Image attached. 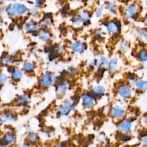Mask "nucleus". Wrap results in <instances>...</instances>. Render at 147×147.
<instances>
[{
    "instance_id": "9",
    "label": "nucleus",
    "mask_w": 147,
    "mask_h": 147,
    "mask_svg": "<svg viewBox=\"0 0 147 147\" xmlns=\"http://www.w3.org/2000/svg\"><path fill=\"white\" fill-rule=\"evenodd\" d=\"M15 15L21 16L25 14L27 11L26 7L21 3H13Z\"/></svg>"
},
{
    "instance_id": "36",
    "label": "nucleus",
    "mask_w": 147,
    "mask_h": 147,
    "mask_svg": "<svg viewBox=\"0 0 147 147\" xmlns=\"http://www.w3.org/2000/svg\"><path fill=\"white\" fill-rule=\"evenodd\" d=\"M36 1V4L37 6H40L43 3V0H35Z\"/></svg>"
},
{
    "instance_id": "15",
    "label": "nucleus",
    "mask_w": 147,
    "mask_h": 147,
    "mask_svg": "<svg viewBox=\"0 0 147 147\" xmlns=\"http://www.w3.org/2000/svg\"><path fill=\"white\" fill-rule=\"evenodd\" d=\"M24 29L27 32H33L37 29V25L33 21H30L25 24Z\"/></svg>"
},
{
    "instance_id": "18",
    "label": "nucleus",
    "mask_w": 147,
    "mask_h": 147,
    "mask_svg": "<svg viewBox=\"0 0 147 147\" xmlns=\"http://www.w3.org/2000/svg\"><path fill=\"white\" fill-rule=\"evenodd\" d=\"M109 67V71L111 73H114L117 71L118 65V60L116 59H113L110 60L108 64Z\"/></svg>"
},
{
    "instance_id": "4",
    "label": "nucleus",
    "mask_w": 147,
    "mask_h": 147,
    "mask_svg": "<svg viewBox=\"0 0 147 147\" xmlns=\"http://www.w3.org/2000/svg\"><path fill=\"white\" fill-rule=\"evenodd\" d=\"M8 71L10 73V78L13 81H19L22 78L23 72L22 70L20 68H14L13 66L9 65L8 68Z\"/></svg>"
},
{
    "instance_id": "26",
    "label": "nucleus",
    "mask_w": 147,
    "mask_h": 147,
    "mask_svg": "<svg viewBox=\"0 0 147 147\" xmlns=\"http://www.w3.org/2000/svg\"><path fill=\"white\" fill-rule=\"evenodd\" d=\"M90 16L88 12L83 11L80 14L79 19L80 20V21L86 22V21H87L90 19Z\"/></svg>"
},
{
    "instance_id": "5",
    "label": "nucleus",
    "mask_w": 147,
    "mask_h": 147,
    "mask_svg": "<svg viewBox=\"0 0 147 147\" xmlns=\"http://www.w3.org/2000/svg\"><path fill=\"white\" fill-rule=\"evenodd\" d=\"M118 92L121 97L125 99L130 98L132 94L131 88L129 86L125 85L121 86L118 90Z\"/></svg>"
},
{
    "instance_id": "30",
    "label": "nucleus",
    "mask_w": 147,
    "mask_h": 147,
    "mask_svg": "<svg viewBox=\"0 0 147 147\" xmlns=\"http://www.w3.org/2000/svg\"><path fill=\"white\" fill-rule=\"evenodd\" d=\"M128 48H129V45L126 42L122 41L120 42L119 45V49H120L121 51H127Z\"/></svg>"
},
{
    "instance_id": "23",
    "label": "nucleus",
    "mask_w": 147,
    "mask_h": 147,
    "mask_svg": "<svg viewBox=\"0 0 147 147\" xmlns=\"http://www.w3.org/2000/svg\"><path fill=\"white\" fill-rule=\"evenodd\" d=\"M0 63L4 65H10L12 63V59L10 56L6 55L0 59Z\"/></svg>"
},
{
    "instance_id": "34",
    "label": "nucleus",
    "mask_w": 147,
    "mask_h": 147,
    "mask_svg": "<svg viewBox=\"0 0 147 147\" xmlns=\"http://www.w3.org/2000/svg\"><path fill=\"white\" fill-rule=\"evenodd\" d=\"M72 24H73V25H74L75 26H79L80 25V21L79 19H78V20L73 21Z\"/></svg>"
},
{
    "instance_id": "8",
    "label": "nucleus",
    "mask_w": 147,
    "mask_h": 147,
    "mask_svg": "<svg viewBox=\"0 0 147 147\" xmlns=\"http://www.w3.org/2000/svg\"><path fill=\"white\" fill-rule=\"evenodd\" d=\"M83 104L87 107L92 106L95 102V98L93 95L90 94H84L81 96Z\"/></svg>"
},
{
    "instance_id": "19",
    "label": "nucleus",
    "mask_w": 147,
    "mask_h": 147,
    "mask_svg": "<svg viewBox=\"0 0 147 147\" xmlns=\"http://www.w3.org/2000/svg\"><path fill=\"white\" fill-rule=\"evenodd\" d=\"M9 80V76L4 72H0V87L4 86Z\"/></svg>"
},
{
    "instance_id": "32",
    "label": "nucleus",
    "mask_w": 147,
    "mask_h": 147,
    "mask_svg": "<svg viewBox=\"0 0 147 147\" xmlns=\"http://www.w3.org/2000/svg\"><path fill=\"white\" fill-rule=\"evenodd\" d=\"M103 7L102 6V7H100L98 10H97V11H96V14H95V16H96V17H100V16H101V14H102V11H103Z\"/></svg>"
},
{
    "instance_id": "13",
    "label": "nucleus",
    "mask_w": 147,
    "mask_h": 147,
    "mask_svg": "<svg viewBox=\"0 0 147 147\" xmlns=\"http://www.w3.org/2000/svg\"><path fill=\"white\" fill-rule=\"evenodd\" d=\"M68 86H69L68 83L67 82H63V83H61L60 84H59L57 87V88H56L57 94H58L59 95L64 94L67 90Z\"/></svg>"
},
{
    "instance_id": "25",
    "label": "nucleus",
    "mask_w": 147,
    "mask_h": 147,
    "mask_svg": "<svg viewBox=\"0 0 147 147\" xmlns=\"http://www.w3.org/2000/svg\"><path fill=\"white\" fill-rule=\"evenodd\" d=\"M146 29H136V33L137 34V36L141 38L146 40Z\"/></svg>"
},
{
    "instance_id": "33",
    "label": "nucleus",
    "mask_w": 147,
    "mask_h": 147,
    "mask_svg": "<svg viewBox=\"0 0 147 147\" xmlns=\"http://www.w3.org/2000/svg\"><path fill=\"white\" fill-rule=\"evenodd\" d=\"M67 72L68 73V74H69L70 75H74L75 74V71H74V69L72 68H69L67 70Z\"/></svg>"
},
{
    "instance_id": "2",
    "label": "nucleus",
    "mask_w": 147,
    "mask_h": 147,
    "mask_svg": "<svg viewBox=\"0 0 147 147\" xmlns=\"http://www.w3.org/2000/svg\"><path fill=\"white\" fill-rule=\"evenodd\" d=\"M16 140V136L11 132L6 133L2 138H0V146H4L11 145L15 143Z\"/></svg>"
},
{
    "instance_id": "12",
    "label": "nucleus",
    "mask_w": 147,
    "mask_h": 147,
    "mask_svg": "<svg viewBox=\"0 0 147 147\" xmlns=\"http://www.w3.org/2000/svg\"><path fill=\"white\" fill-rule=\"evenodd\" d=\"M71 49L74 52H81L85 49V45L80 42H75L72 44Z\"/></svg>"
},
{
    "instance_id": "10",
    "label": "nucleus",
    "mask_w": 147,
    "mask_h": 147,
    "mask_svg": "<svg viewBox=\"0 0 147 147\" xmlns=\"http://www.w3.org/2000/svg\"><path fill=\"white\" fill-rule=\"evenodd\" d=\"M125 111L124 109L119 106H115L111 109V114L113 116L117 118H122L125 115Z\"/></svg>"
},
{
    "instance_id": "16",
    "label": "nucleus",
    "mask_w": 147,
    "mask_h": 147,
    "mask_svg": "<svg viewBox=\"0 0 147 147\" xmlns=\"http://www.w3.org/2000/svg\"><path fill=\"white\" fill-rule=\"evenodd\" d=\"M92 91L93 92V93L96 95H103L105 91L106 90L105 88L102 86H95L92 87L91 88Z\"/></svg>"
},
{
    "instance_id": "24",
    "label": "nucleus",
    "mask_w": 147,
    "mask_h": 147,
    "mask_svg": "<svg viewBox=\"0 0 147 147\" xmlns=\"http://www.w3.org/2000/svg\"><path fill=\"white\" fill-rule=\"evenodd\" d=\"M137 6L135 5H131L127 7L126 10V14L129 16H132L137 12Z\"/></svg>"
},
{
    "instance_id": "31",
    "label": "nucleus",
    "mask_w": 147,
    "mask_h": 147,
    "mask_svg": "<svg viewBox=\"0 0 147 147\" xmlns=\"http://www.w3.org/2000/svg\"><path fill=\"white\" fill-rule=\"evenodd\" d=\"M108 9L110 10V11L111 13H115V10H116V6L114 4H110L109 5V8Z\"/></svg>"
},
{
    "instance_id": "17",
    "label": "nucleus",
    "mask_w": 147,
    "mask_h": 147,
    "mask_svg": "<svg viewBox=\"0 0 147 147\" xmlns=\"http://www.w3.org/2000/svg\"><path fill=\"white\" fill-rule=\"evenodd\" d=\"M135 86L139 90L146 91L147 88V82L144 80H139L136 81Z\"/></svg>"
},
{
    "instance_id": "35",
    "label": "nucleus",
    "mask_w": 147,
    "mask_h": 147,
    "mask_svg": "<svg viewBox=\"0 0 147 147\" xmlns=\"http://www.w3.org/2000/svg\"><path fill=\"white\" fill-rule=\"evenodd\" d=\"M123 138H122V140L125 141H129L130 139V137L127 135H123Z\"/></svg>"
},
{
    "instance_id": "29",
    "label": "nucleus",
    "mask_w": 147,
    "mask_h": 147,
    "mask_svg": "<svg viewBox=\"0 0 147 147\" xmlns=\"http://www.w3.org/2000/svg\"><path fill=\"white\" fill-rule=\"evenodd\" d=\"M99 63L102 66L106 67L109 64V61L106 57L103 56H101L99 57Z\"/></svg>"
},
{
    "instance_id": "7",
    "label": "nucleus",
    "mask_w": 147,
    "mask_h": 147,
    "mask_svg": "<svg viewBox=\"0 0 147 147\" xmlns=\"http://www.w3.org/2000/svg\"><path fill=\"white\" fill-rule=\"evenodd\" d=\"M5 122H13L16 119V115L15 113L10 109L5 110L1 115Z\"/></svg>"
},
{
    "instance_id": "21",
    "label": "nucleus",
    "mask_w": 147,
    "mask_h": 147,
    "mask_svg": "<svg viewBox=\"0 0 147 147\" xmlns=\"http://www.w3.org/2000/svg\"><path fill=\"white\" fill-rule=\"evenodd\" d=\"M28 101V97L26 95L24 94L19 96L17 99H16V102L19 104V105H25Z\"/></svg>"
},
{
    "instance_id": "14",
    "label": "nucleus",
    "mask_w": 147,
    "mask_h": 147,
    "mask_svg": "<svg viewBox=\"0 0 147 147\" xmlns=\"http://www.w3.org/2000/svg\"><path fill=\"white\" fill-rule=\"evenodd\" d=\"M22 69L26 72H32L34 69V64L32 62L25 61L22 64Z\"/></svg>"
},
{
    "instance_id": "11",
    "label": "nucleus",
    "mask_w": 147,
    "mask_h": 147,
    "mask_svg": "<svg viewBox=\"0 0 147 147\" xmlns=\"http://www.w3.org/2000/svg\"><path fill=\"white\" fill-rule=\"evenodd\" d=\"M107 30L109 33H116L119 30V26L114 21L109 22L107 25Z\"/></svg>"
},
{
    "instance_id": "39",
    "label": "nucleus",
    "mask_w": 147,
    "mask_h": 147,
    "mask_svg": "<svg viewBox=\"0 0 147 147\" xmlns=\"http://www.w3.org/2000/svg\"><path fill=\"white\" fill-rule=\"evenodd\" d=\"M0 122H5L3 118H2V117L1 115H0Z\"/></svg>"
},
{
    "instance_id": "6",
    "label": "nucleus",
    "mask_w": 147,
    "mask_h": 147,
    "mask_svg": "<svg viewBox=\"0 0 147 147\" xmlns=\"http://www.w3.org/2000/svg\"><path fill=\"white\" fill-rule=\"evenodd\" d=\"M132 126L131 121L129 119H124L118 124L119 130L124 133H127L131 130Z\"/></svg>"
},
{
    "instance_id": "3",
    "label": "nucleus",
    "mask_w": 147,
    "mask_h": 147,
    "mask_svg": "<svg viewBox=\"0 0 147 147\" xmlns=\"http://www.w3.org/2000/svg\"><path fill=\"white\" fill-rule=\"evenodd\" d=\"M56 81L55 76L51 73H45L41 78V86L44 87H48L52 86Z\"/></svg>"
},
{
    "instance_id": "22",
    "label": "nucleus",
    "mask_w": 147,
    "mask_h": 147,
    "mask_svg": "<svg viewBox=\"0 0 147 147\" xmlns=\"http://www.w3.org/2000/svg\"><path fill=\"white\" fill-rule=\"evenodd\" d=\"M27 140L30 143H35L38 140V136L35 133H30L27 136Z\"/></svg>"
},
{
    "instance_id": "28",
    "label": "nucleus",
    "mask_w": 147,
    "mask_h": 147,
    "mask_svg": "<svg viewBox=\"0 0 147 147\" xmlns=\"http://www.w3.org/2000/svg\"><path fill=\"white\" fill-rule=\"evenodd\" d=\"M139 59L141 61L145 62L147 60V53H146V51L145 50H141L140 51V52L139 53V55H138Z\"/></svg>"
},
{
    "instance_id": "37",
    "label": "nucleus",
    "mask_w": 147,
    "mask_h": 147,
    "mask_svg": "<svg viewBox=\"0 0 147 147\" xmlns=\"http://www.w3.org/2000/svg\"><path fill=\"white\" fill-rule=\"evenodd\" d=\"M20 147H31L30 146L29 144H22Z\"/></svg>"
},
{
    "instance_id": "40",
    "label": "nucleus",
    "mask_w": 147,
    "mask_h": 147,
    "mask_svg": "<svg viewBox=\"0 0 147 147\" xmlns=\"http://www.w3.org/2000/svg\"><path fill=\"white\" fill-rule=\"evenodd\" d=\"M57 147H67V146H66V145H64V144H60V145H59Z\"/></svg>"
},
{
    "instance_id": "27",
    "label": "nucleus",
    "mask_w": 147,
    "mask_h": 147,
    "mask_svg": "<svg viewBox=\"0 0 147 147\" xmlns=\"http://www.w3.org/2000/svg\"><path fill=\"white\" fill-rule=\"evenodd\" d=\"M6 11L9 16H14L15 12H14L13 4H9L6 9Z\"/></svg>"
},
{
    "instance_id": "38",
    "label": "nucleus",
    "mask_w": 147,
    "mask_h": 147,
    "mask_svg": "<svg viewBox=\"0 0 147 147\" xmlns=\"http://www.w3.org/2000/svg\"><path fill=\"white\" fill-rule=\"evenodd\" d=\"M3 26V22L2 20L0 19V28H2Z\"/></svg>"
},
{
    "instance_id": "41",
    "label": "nucleus",
    "mask_w": 147,
    "mask_h": 147,
    "mask_svg": "<svg viewBox=\"0 0 147 147\" xmlns=\"http://www.w3.org/2000/svg\"><path fill=\"white\" fill-rule=\"evenodd\" d=\"M144 145L146 146V138L144 140Z\"/></svg>"
},
{
    "instance_id": "1",
    "label": "nucleus",
    "mask_w": 147,
    "mask_h": 147,
    "mask_svg": "<svg viewBox=\"0 0 147 147\" xmlns=\"http://www.w3.org/2000/svg\"><path fill=\"white\" fill-rule=\"evenodd\" d=\"M76 105V100L75 98L68 99L66 100L64 104L58 109V113L61 115H67L72 110H73Z\"/></svg>"
},
{
    "instance_id": "20",
    "label": "nucleus",
    "mask_w": 147,
    "mask_h": 147,
    "mask_svg": "<svg viewBox=\"0 0 147 147\" xmlns=\"http://www.w3.org/2000/svg\"><path fill=\"white\" fill-rule=\"evenodd\" d=\"M51 34L45 30H41L39 34V37L40 40L43 41H47L51 38Z\"/></svg>"
}]
</instances>
